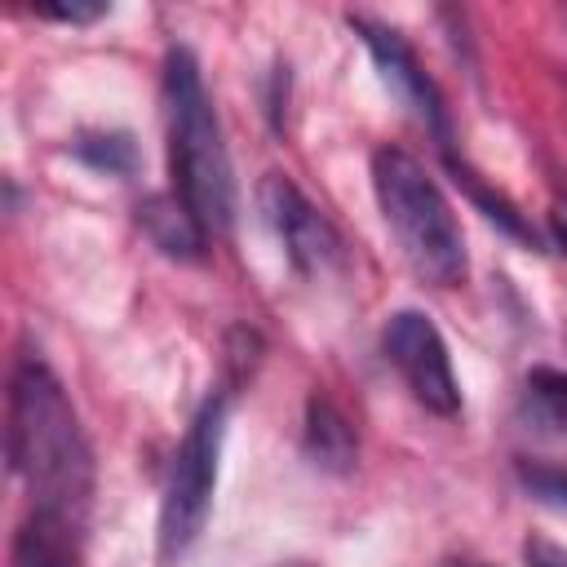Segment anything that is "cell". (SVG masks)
<instances>
[{"instance_id": "obj_11", "label": "cell", "mask_w": 567, "mask_h": 567, "mask_svg": "<svg viewBox=\"0 0 567 567\" xmlns=\"http://www.w3.org/2000/svg\"><path fill=\"white\" fill-rule=\"evenodd\" d=\"M527 394H532L536 412H540L549 425H558V430L567 434V372H558V368H536V372L527 377Z\"/></svg>"}, {"instance_id": "obj_13", "label": "cell", "mask_w": 567, "mask_h": 567, "mask_svg": "<svg viewBox=\"0 0 567 567\" xmlns=\"http://www.w3.org/2000/svg\"><path fill=\"white\" fill-rule=\"evenodd\" d=\"M518 478H523V487H527L536 501H545V505H554V509H567V474H563V470H549V465H518Z\"/></svg>"}, {"instance_id": "obj_8", "label": "cell", "mask_w": 567, "mask_h": 567, "mask_svg": "<svg viewBox=\"0 0 567 567\" xmlns=\"http://www.w3.org/2000/svg\"><path fill=\"white\" fill-rule=\"evenodd\" d=\"M80 527H84L80 518L31 509V518L13 536V567H75Z\"/></svg>"}, {"instance_id": "obj_4", "label": "cell", "mask_w": 567, "mask_h": 567, "mask_svg": "<svg viewBox=\"0 0 567 567\" xmlns=\"http://www.w3.org/2000/svg\"><path fill=\"white\" fill-rule=\"evenodd\" d=\"M221 434H226V399L213 394L195 412V421L168 465V483H164V501H159V558L164 563H177L199 540V532L208 523Z\"/></svg>"}, {"instance_id": "obj_9", "label": "cell", "mask_w": 567, "mask_h": 567, "mask_svg": "<svg viewBox=\"0 0 567 567\" xmlns=\"http://www.w3.org/2000/svg\"><path fill=\"white\" fill-rule=\"evenodd\" d=\"M137 221H142V230L151 235L155 248H164L168 257H182V261H195L208 244L204 226L190 217V208L177 195H151L137 208Z\"/></svg>"}, {"instance_id": "obj_5", "label": "cell", "mask_w": 567, "mask_h": 567, "mask_svg": "<svg viewBox=\"0 0 567 567\" xmlns=\"http://www.w3.org/2000/svg\"><path fill=\"white\" fill-rule=\"evenodd\" d=\"M381 346H385V359L399 368L403 385L412 390V399L425 412H434V416H456L461 412V381L452 372L447 341L421 310L390 315V323L381 332Z\"/></svg>"}, {"instance_id": "obj_16", "label": "cell", "mask_w": 567, "mask_h": 567, "mask_svg": "<svg viewBox=\"0 0 567 567\" xmlns=\"http://www.w3.org/2000/svg\"><path fill=\"white\" fill-rule=\"evenodd\" d=\"M549 230H554L558 248L567 252V199H558V204H554V213H549Z\"/></svg>"}, {"instance_id": "obj_15", "label": "cell", "mask_w": 567, "mask_h": 567, "mask_svg": "<svg viewBox=\"0 0 567 567\" xmlns=\"http://www.w3.org/2000/svg\"><path fill=\"white\" fill-rule=\"evenodd\" d=\"M523 558H527V567H567V545H554L545 536H527Z\"/></svg>"}, {"instance_id": "obj_7", "label": "cell", "mask_w": 567, "mask_h": 567, "mask_svg": "<svg viewBox=\"0 0 567 567\" xmlns=\"http://www.w3.org/2000/svg\"><path fill=\"white\" fill-rule=\"evenodd\" d=\"M350 27L363 35V44H368V53H372V62H377V71H381V80L390 84V93L439 137V146L447 151V142H452V133H447V111H443V97H439V89H434V80L421 71V62H416V53L408 49V40L394 31V27H381V22H372V18H354L350 13Z\"/></svg>"}, {"instance_id": "obj_2", "label": "cell", "mask_w": 567, "mask_h": 567, "mask_svg": "<svg viewBox=\"0 0 567 567\" xmlns=\"http://www.w3.org/2000/svg\"><path fill=\"white\" fill-rule=\"evenodd\" d=\"M164 115H168L173 195L190 208L204 235H226L235 221V177H230V155L221 142L213 97L204 89V75L190 49H168Z\"/></svg>"}, {"instance_id": "obj_6", "label": "cell", "mask_w": 567, "mask_h": 567, "mask_svg": "<svg viewBox=\"0 0 567 567\" xmlns=\"http://www.w3.org/2000/svg\"><path fill=\"white\" fill-rule=\"evenodd\" d=\"M257 204H261L266 226L275 230V239L284 244L288 261H292L301 275H323L328 266L341 261V235H337L332 221L297 190L292 177L266 173L261 186H257Z\"/></svg>"}, {"instance_id": "obj_3", "label": "cell", "mask_w": 567, "mask_h": 567, "mask_svg": "<svg viewBox=\"0 0 567 567\" xmlns=\"http://www.w3.org/2000/svg\"><path fill=\"white\" fill-rule=\"evenodd\" d=\"M372 190L377 208L403 252V261L434 288H452L465 279V239L456 213L425 164L399 146H381L372 155Z\"/></svg>"}, {"instance_id": "obj_14", "label": "cell", "mask_w": 567, "mask_h": 567, "mask_svg": "<svg viewBox=\"0 0 567 567\" xmlns=\"http://www.w3.org/2000/svg\"><path fill=\"white\" fill-rule=\"evenodd\" d=\"M106 9H111V4H102V0H71V4H58V0H40V4H35V13H40V18H49V22H71V27L97 22Z\"/></svg>"}, {"instance_id": "obj_1", "label": "cell", "mask_w": 567, "mask_h": 567, "mask_svg": "<svg viewBox=\"0 0 567 567\" xmlns=\"http://www.w3.org/2000/svg\"><path fill=\"white\" fill-rule=\"evenodd\" d=\"M4 452L9 470L31 487V509H53L84 523L93 492V456L62 381L49 372L44 359L27 354L13 368Z\"/></svg>"}, {"instance_id": "obj_12", "label": "cell", "mask_w": 567, "mask_h": 567, "mask_svg": "<svg viewBox=\"0 0 567 567\" xmlns=\"http://www.w3.org/2000/svg\"><path fill=\"white\" fill-rule=\"evenodd\" d=\"M75 151H80L89 164L111 168V173H128V168H133V142H128L124 133H111V137H84Z\"/></svg>"}, {"instance_id": "obj_10", "label": "cell", "mask_w": 567, "mask_h": 567, "mask_svg": "<svg viewBox=\"0 0 567 567\" xmlns=\"http://www.w3.org/2000/svg\"><path fill=\"white\" fill-rule=\"evenodd\" d=\"M306 452L323 470H350L354 465V425L341 416V408L328 394H310L306 403Z\"/></svg>"}]
</instances>
